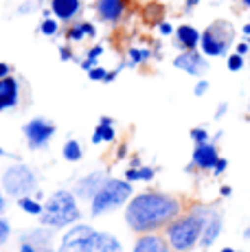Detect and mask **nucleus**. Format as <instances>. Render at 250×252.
I'll use <instances>...</instances> for the list:
<instances>
[{
  "instance_id": "obj_1",
  "label": "nucleus",
  "mask_w": 250,
  "mask_h": 252,
  "mask_svg": "<svg viewBox=\"0 0 250 252\" xmlns=\"http://www.w3.org/2000/svg\"><path fill=\"white\" fill-rule=\"evenodd\" d=\"M178 213H180V202L176 197L167 195V193L150 191L132 197L127 211H125V220L132 230L150 232L165 224H171L178 217Z\"/></svg>"
},
{
  "instance_id": "obj_2",
  "label": "nucleus",
  "mask_w": 250,
  "mask_h": 252,
  "mask_svg": "<svg viewBox=\"0 0 250 252\" xmlns=\"http://www.w3.org/2000/svg\"><path fill=\"white\" fill-rule=\"evenodd\" d=\"M60 252H123V248L117 237L108 232H99L90 226H75L64 237Z\"/></svg>"
},
{
  "instance_id": "obj_3",
  "label": "nucleus",
  "mask_w": 250,
  "mask_h": 252,
  "mask_svg": "<svg viewBox=\"0 0 250 252\" xmlns=\"http://www.w3.org/2000/svg\"><path fill=\"white\" fill-rule=\"evenodd\" d=\"M206 217H209V208L198 206V208H193L189 215L182 217V220H176L174 224H169V228H167V239H169L171 248L178 252H187L193 248L202 237Z\"/></svg>"
},
{
  "instance_id": "obj_4",
  "label": "nucleus",
  "mask_w": 250,
  "mask_h": 252,
  "mask_svg": "<svg viewBox=\"0 0 250 252\" xmlns=\"http://www.w3.org/2000/svg\"><path fill=\"white\" fill-rule=\"evenodd\" d=\"M79 206L77 195L70 191H55L44 204V211L40 215V224L49 228H64L68 224H75L79 220Z\"/></svg>"
},
{
  "instance_id": "obj_5",
  "label": "nucleus",
  "mask_w": 250,
  "mask_h": 252,
  "mask_svg": "<svg viewBox=\"0 0 250 252\" xmlns=\"http://www.w3.org/2000/svg\"><path fill=\"white\" fill-rule=\"evenodd\" d=\"M235 40V27L228 20H215L202 31L200 51L206 57H224Z\"/></svg>"
},
{
  "instance_id": "obj_6",
  "label": "nucleus",
  "mask_w": 250,
  "mask_h": 252,
  "mask_svg": "<svg viewBox=\"0 0 250 252\" xmlns=\"http://www.w3.org/2000/svg\"><path fill=\"white\" fill-rule=\"evenodd\" d=\"M132 197V182L129 180H119V178H108L101 189L94 193L93 197V215L97 217L101 213H108L112 208L121 206L123 202H127Z\"/></svg>"
},
{
  "instance_id": "obj_7",
  "label": "nucleus",
  "mask_w": 250,
  "mask_h": 252,
  "mask_svg": "<svg viewBox=\"0 0 250 252\" xmlns=\"http://www.w3.org/2000/svg\"><path fill=\"white\" fill-rule=\"evenodd\" d=\"M2 189L11 197H27L33 191H37V176L27 164H13L4 171Z\"/></svg>"
},
{
  "instance_id": "obj_8",
  "label": "nucleus",
  "mask_w": 250,
  "mask_h": 252,
  "mask_svg": "<svg viewBox=\"0 0 250 252\" xmlns=\"http://www.w3.org/2000/svg\"><path fill=\"white\" fill-rule=\"evenodd\" d=\"M22 132H25L27 136V143L31 149H42L49 145V140L53 138V134H55V125L51 123V121L46 119H33L29 121V123L22 127Z\"/></svg>"
},
{
  "instance_id": "obj_9",
  "label": "nucleus",
  "mask_w": 250,
  "mask_h": 252,
  "mask_svg": "<svg viewBox=\"0 0 250 252\" xmlns=\"http://www.w3.org/2000/svg\"><path fill=\"white\" fill-rule=\"evenodd\" d=\"M174 66L178 70L187 72L191 77H202L206 70H209V62H206V55L200 51H182L180 55L174 60Z\"/></svg>"
},
{
  "instance_id": "obj_10",
  "label": "nucleus",
  "mask_w": 250,
  "mask_h": 252,
  "mask_svg": "<svg viewBox=\"0 0 250 252\" xmlns=\"http://www.w3.org/2000/svg\"><path fill=\"white\" fill-rule=\"evenodd\" d=\"M20 252H53L49 226L37 230H29L20 239Z\"/></svg>"
},
{
  "instance_id": "obj_11",
  "label": "nucleus",
  "mask_w": 250,
  "mask_h": 252,
  "mask_svg": "<svg viewBox=\"0 0 250 252\" xmlns=\"http://www.w3.org/2000/svg\"><path fill=\"white\" fill-rule=\"evenodd\" d=\"M218 158H219V154L213 143H198L193 149V156H191V164L202 169V171H213Z\"/></svg>"
},
{
  "instance_id": "obj_12",
  "label": "nucleus",
  "mask_w": 250,
  "mask_h": 252,
  "mask_svg": "<svg viewBox=\"0 0 250 252\" xmlns=\"http://www.w3.org/2000/svg\"><path fill=\"white\" fill-rule=\"evenodd\" d=\"M20 103V84L16 77H2L0 79V112L11 110Z\"/></svg>"
},
{
  "instance_id": "obj_13",
  "label": "nucleus",
  "mask_w": 250,
  "mask_h": 252,
  "mask_svg": "<svg viewBox=\"0 0 250 252\" xmlns=\"http://www.w3.org/2000/svg\"><path fill=\"white\" fill-rule=\"evenodd\" d=\"M222 228H224V215L218 211V208H209V217H206L204 230H202V237H200L202 248L213 246V241L222 235Z\"/></svg>"
},
{
  "instance_id": "obj_14",
  "label": "nucleus",
  "mask_w": 250,
  "mask_h": 252,
  "mask_svg": "<svg viewBox=\"0 0 250 252\" xmlns=\"http://www.w3.org/2000/svg\"><path fill=\"white\" fill-rule=\"evenodd\" d=\"M105 180H108V178H105V173H101V171L90 173V176L81 178V180L75 184V195L81 197V200H93L94 193L99 191L101 184H103Z\"/></svg>"
},
{
  "instance_id": "obj_15",
  "label": "nucleus",
  "mask_w": 250,
  "mask_h": 252,
  "mask_svg": "<svg viewBox=\"0 0 250 252\" xmlns=\"http://www.w3.org/2000/svg\"><path fill=\"white\" fill-rule=\"evenodd\" d=\"M51 11L57 20L70 22L81 11V0H51Z\"/></svg>"
},
{
  "instance_id": "obj_16",
  "label": "nucleus",
  "mask_w": 250,
  "mask_h": 252,
  "mask_svg": "<svg viewBox=\"0 0 250 252\" xmlns=\"http://www.w3.org/2000/svg\"><path fill=\"white\" fill-rule=\"evenodd\" d=\"M97 13L105 22H119L125 13V0H99Z\"/></svg>"
},
{
  "instance_id": "obj_17",
  "label": "nucleus",
  "mask_w": 250,
  "mask_h": 252,
  "mask_svg": "<svg viewBox=\"0 0 250 252\" xmlns=\"http://www.w3.org/2000/svg\"><path fill=\"white\" fill-rule=\"evenodd\" d=\"M200 35L202 33L195 27H191V24H180V27L176 29V42H178V46L185 48V51H193V48H198L200 46Z\"/></svg>"
},
{
  "instance_id": "obj_18",
  "label": "nucleus",
  "mask_w": 250,
  "mask_h": 252,
  "mask_svg": "<svg viewBox=\"0 0 250 252\" xmlns=\"http://www.w3.org/2000/svg\"><path fill=\"white\" fill-rule=\"evenodd\" d=\"M134 252H169V246L158 235H143L134 244Z\"/></svg>"
},
{
  "instance_id": "obj_19",
  "label": "nucleus",
  "mask_w": 250,
  "mask_h": 252,
  "mask_svg": "<svg viewBox=\"0 0 250 252\" xmlns=\"http://www.w3.org/2000/svg\"><path fill=\"white\" fill-rule=\"evenodd\" d=\"M112 123H114V121L110 119V116H101L97 129H94V134H93V143L94 145H99V143H112L114 136H117V134H114Z\"/></svg>"
},
{
  "instance_id": "obj_20",
  "label": "nucleus",
  "mask_w": 250,
  "mask_h": 252,
  "mask_svg": "<svg viewBox=\"0 0 250 252\" xmlns=\"http://www.w3.org/2000/svg\"><path fill=\"white\" fill-rule=\"evenodd\" d=\"M94 35H97V29L90 22H77L68 29V40H73V42H79L84 37H94Z\"/></svg>"
},
{
  "instance_id": "obj_21",
  "label": "nucleus",
  "mask_w": 250,
  "mask_h": 252,
  "mask_svg": "<svg viewBox=\"0 0 250 252\" xmlns=\"http://www.w3.org/2000/svg\"><path fill=\"white\" fill-rule=\"evenodd\" d=\"M152 178H154L152 167H132V169H127V173H125V180H129V182H136V180L150 182Z\"/></svg>"
},
{
  "instance_id": "obj_22",
  "label": "nucleus",
  "mask_w": 250,
  "mask_h": 252,
  "mask_svg": "<svg viewBox=\"0 0 250 252\" xmlns=\"http://www.w3.org/2000/svg\"><path fill=\"white\" fill-rule=\"evenodd\" d=\"M152 57L150 48H129V66H138V64H145L147 60Z\"/></svg>"
},
{
  "instance_id": "obj_23",
  "label": "nucleus",
  "mask_w": 250,
  "mask_h": 252,
  "mask_svg": "<svg viewBox=\"0 0 250 252\" xmlns=\"http://www.w3.org/2000/svg\"><path fill=\"white\" fill-rule=\"evenodd\" d=\"M18 204H20V208L25 213H29V215H42V211H44V206L37 204L33 197H18Z\"/></svg>"
},
{
  "instance_id": "obj_24",
  "label": "nucleus",
  "mask_w": 250,
  "mask_h": 252,
  "mask_svg": "<svg viewBox=\"0 0 250 252\" xmlns=\"http://www.w3.org/2000/svg\"><path fill=\"white\" fill-rule=\"evenodd\" d=\"M64 158L66 160H70V162H77L81 158V145L77 143V140H68V143L64 145Z\"/></svg>"
},
{
  "instance_id": "obj_25",
  "label": "nucleus",
  "mask_w": 250,
  "mask_h": 252,
  "mask_svg": "<svg viewBox=\"0 0 250 252\" xmlns=\"http://www.w3.org/2000/svg\"><path fill=\"white\" fill-rule=\"evenodd\" d=\"M226 68L230 72H239L244 68V55H239V53H230L228 60H226Z\"/></svg>"
},
{
  "instance_id": "obj_26",
  "label": "nucleus",
  "mask_w": 250,
  "mask_h": 252,
  "mask_svg": "<svg viewBox=\"0 0 250 252\" xmlns=\"http://www.w3.org/2000/svg\"><path fill=\"white\" fill-rule=\"evenodd\" d=\"M40 31L44 33L46 37H53L57 31H60V24H57V20H53V18H44L40 24Z\"/></svg>"
},
{
  "instance_id": "obj_27",
  "label": "nucleus",
  "mask_w": 250,
  "mask_h": 252,
  "mask_svg": "<svg viewBox=\"0 0 250 252\" xmlns=\"http://www.w3.org/2000/svg\"><path fill=\"white\" fill-rule=\"evenodd\" d=\"M108 72L110 70L101 68V66H94V68L88 70V79L90 81H105V79H108Z\"/></svg>"
},
{
  "instance_id": "obj_28",
  "label": "nucleus",
  "mask_w": 250,
  "mask_h": 252,
  "mask_svg": "<svg viewBox=\"0 0 250 252\" xmlns=\"http://www.w3.org/2000/svg\"><path fill=\"white\" fill-rule=\"evenodd\" d=\"M191 138H193V143H209V132H206L204 127H193L191 129Z\"/></svg>"
},
{
  "instance_id": "obj_29",
  "label": "nucleus",
  "mask_w": 250,
  "mask_h": 252,
  "mask_svg": "<svg viewBox=\"0 0 250 252\" xmlns=\"http://www.w3.org/2000/svg\"><path fill=\"white\" fill-rule=\"evenodd\" d=\"M9 235H11V228H9V224L4 220H0V246L7 244Z\"/></svg>"
},
{
  "instance_id": "obj_30",
  "label": "nucleus",
  "mask_w": 250,
  "mask_h": 252,
  "mask_svg": "<svg viewBox=\"0 0 250 252\" xmlns=\"http://www.w3.org/2000/svg\"><path fill=\"white\" fill-rule=\"evenodd\" d=\"M226 169H228V160L219 156V158H218V162H215V167H213V176H222Z\"/></svg>"
},
{
  "instance_id": "obj_31",
  "label": "nucleus",
  "mask_w": 250,
  "mask_h": 252,
  "mask_svg": "<svg viewBox=\"0 0 250 252\" xmlns=\"http://www.w3.org/2000/svg\"><path fill=\"white\" fill-rule=\"evenodd\" d=\"M206 92H209V81H206V79H200L198 84H195V88H193V94H195V96H204Z\"/></svg>"
},
{
  "instance_id": "obj_32",
  "label": "nucleus",
  "mask_w": 250,
  "mask_h": 252,
  "mask_svg": "<svg viewBox=\"0 0 250 252\" xmlns=\"http://www.w3.org/2000/svg\"><path fill=\"white\" fill-rule=\"evenodd\" d=\"M158 31H160V35H165V37L171 35V33H176L169 22H158Z\"/></svg>"
},
{
  "instance_id": "obj_33",
  "label": "nucleus",
  "mask_w": 250,
  "mask_h": 252,
  "mask_svg": "<svg viewBox=\"0 0 250 252\" xmlns=\"http://www.w3.org/2000/svg\"><path fill=\"white\" fill-rule=\"evenodd\" d=\"M101 53H103V46H93L88 51V57H86V60H94V62H97V57L101 55Z\"/></svg>"
},
{
  "instance_id": "obj_34",
  "label": "nucleus",
  "mask_w": 250,
  "mask_h": 252,
  "mask_svg": "<svg viewBox=\"0 0 250 252\" xmlns=\"http://www.w3.org/2000/svg\"><path fill=\"white\" fill-rule=\"evenodd\" d=\"M235 53H239V55H246V53H250L248 42H239V44L235 46Z\"/></svg>"
},
{
  "instance_id": "obj_35",
  "label": "nucleus",
  "mask_w": 250,
  "mask_h": 252,
  "mask_svg": "<svg viewBox=\"0 0 250 252\" xmlns=\"http://www.w3.org/2000/svg\"><path fill=\"white\" fill-rule=\"evenodd\" d=\"M60 57H62V62H70V60H73V53H70L66 46H62L60 48Z\"/></svg>"
},
{
  "instance_id": "obj_36",
  "label": "nucleus",
  "mask_w": 250,
  "mask_h": 252,
  "mask_svg": "<svg viewBox=\"0 0 250 252\" xmlns=\"http://www.w3.org/2000/svg\"><path fill=\"white\" fill-rule=\"evenodd\" d=\"M226 112H228V103H219L218 110H215V119H222Z\"/></svg>"
},
{
  "instance_id": "obj_37",
  "label": "nucleus",
  "mask_w": 250,
  "mask_h": 252,
  "mask_svg": "<svg viewBox=\"0 0 250 252\" xmlns=\"http://www.w3.org/2000/svg\"><path fill=\"white\" fill-rule=\"evenodd\" d=\"M9 75H11V66L0 62V79H2V77H9Z\"/></svg>"
},
{
  "instance_id": "obj_38",
  "label": "nucleus",
  "mask_w": 250,
  "mask_h": 252,
  "mask_svg": "<svg viewBox=\"0 0 250 252\" xmlns=\"http://www.w3.org/2000/svg\"><path fill=\"white\" fill-rule=\"evenodd\" d=\"M200 4V0H187V4H185V9L187 11H191V9H195Z\"/></svg>"
},
{
  "instance_id": "obj_39",
  "label": "nucleus",
  "mask_w": 250,
  "mask_h": 252,
  "mask_svg": "<svg viewBox=\"0 0 250 252\" xmlns=\"http://www.w3.org/2000/svg\"><path fill=\"white\" fill-rule=\"evenodd\" d=\"M219 193H222V197H228V195H230V193H233V189H230V187H228V184H224V187H222V189H219Z\"/></svg>"
},
{
  "instance_id": "obj_40",
  "label": "nucleus",
  "mask_w": 250,
  "mask_h": 252,
  "mask_svg": "<svg viewBox=\"0 0 250 252\" xmlns=\"http://www.w3.org/2000/svg\"><path fill=\"white\" fill-rule=\"evenodd\" d=\"M242 33H244L246 37H250V22H248V24H244V27H242Z\"/></svg>"
},
{
  "instance_id": "obj_41",
  "label": "nucleus",
  "mask_w": 250,
  "mask_h": 252,
  "mask_svg": "<svg viewBox=\"0 0 250 252\" xmlns=\"http://www.w3.org/2000/svg\"><path fill=\"white\" fill-rule=\"evenodd\" d=\"M4 211V195H2V191H0V213Z\"/></svg>"
},
{
  "instance_id": "obj_42",
  "label": "nucleus",
  "mask_w": 250,
  "mask_h": 252,
  "mask_svg": "<svg viewBox=\"0 0 250 252\" xmlns=\"http://www.w3.org/2000/svg\"><path fill=\"white\" fill-rule=\"evenodd\" d=\"M244 237H246V239H250V226H248L246 230H244Z\"/></svg>"
},
{
  "instance_id": "obj_43",
  "label": "nucleus",
  "mask_w": 250,
  "mask_h": 252,
  "mask_svg": "<svg viewBox=\"0 0 250 252\" xmlns=\"http://www.w3.org/2000/svg\"><path fill=\"white\" fill-rule=\"evenodd\" d=\"M242 4H244L246 9H250V0H242Z\"/></svg>"
},
{
  "instance_id": "obj_44",
  "label": "nucleus",
  "mask_w": 250,
  "mask_h": 252,
  "mask_svg": "<svg viewBox=\"0 0 250 252\" xmlns=\"http://www.w3.org/2000/svg\"><path fill=\"white\" fill-rule=\"evenodd\" d=\"M222 252H235L233 248H222Z\"/></svg>"
},
{
  "instance_id": "obj_45",
  "label": "nucleus",
  "mask_w": 250,
  "mask_h": 252,
  "mask_svg": "<svg viewBox=\"0 0 250 252\" xmlns=\"http://www.w3.org/2000/svg\"><path fill=\"white\" fill-rule=\"evenodd\" d=\"M248 46H250V37H248Z\"/></svg>"
}]
</instances>
